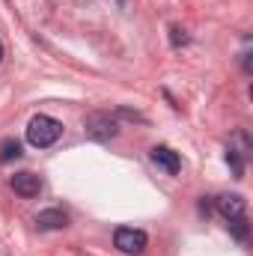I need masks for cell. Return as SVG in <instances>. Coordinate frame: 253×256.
<instances>
[{
	"label": "cell",
	"mask_w": 253,
	"mask_h": 256,
	"mask_svg": "<svg viewBox=\"0 0 253 256\" xmlns=\"http://www.w3.org/2000/svg\"><path fill=\"white\" fill-rule=\"evenodd\" d=\"M15 158H21V143H18L15 137H6V140L0 143V164H9V161H15Z\"/></svg>",
	"instance_id": "9c48e42d"
},
{
	"label": "cell",
	"mask_w": 253,
	"mask_h": 256,
	"mask_svg": "<svg viewBox=\"0 0 253 256\" xmlns=\"http://www.w3.org/2000/svg\"><path fill=\"white\" fill-rule=\"evenodd\" d=\"M60 134H63V126H60L54 116L39 114V116H33L30 126H27V143L36 146V149H48V146H54V143L60 140Z\"/></svg>",
	"instance_id": "6da1fadb"
},
{
	"label": "cell",
	"mask_w": 253,
	"mask_h": 256,
	"mask_svg": "<svg viewBox=\"0 0 253 256\" xmlns=\"http://www.w3.org/2000/svg\"><path fill=\"white\" fill-rule=\"evenodd\" d=\"M170 33H173V36H170V39H173V45H176V48H179V45H185V42H188V36H185V30H179V27H173V30H170Z\"/></svg>",
	"instance_id": "8fae6325"
},
{
	"label": "cell",
	"mask_w": 253,
	"mask_h": 256,
	"mask_svg": "<svg viewBox=\"0 0 253 256\" xmlns=\"http://www.w3.org/2000/svg\"><path fill=\"white\" fill-rule=\"evenodd\" d=\"M12 191L30 200V196H39L42 182H39V176H33V173H15V176H12Z\"/></svg>",
	"instance_id": "5b68a950"
},
{
	"label": "cell",
	"mask_w": 253,
	"mask_h": 256,
	"mask_svg": "<svg viewBox=\"0 0 253 256\" xmlns=\"http://www.w3.org/2000/svg\"><path fill=\"white\" fill-rule=\"evenodd\" d=\"M114 242H116V248L122 250L126 256H140L146 250V232L143 230H131V226H122V230H116V236H114Z\"/></svg>",
	"instance_id": "277c9868"
},
{
	"label": "cell",
	"mask_w": 253,
	"mask_h": 256,
	"mask_svg": "<svg viewBox=\"0 0 253 256\" xmlns=\"http://www.w3.org/2000/svg\"><path fill=\"white\" fill-rule=\"evenodd\" d=\"M84 131H86V137H92V140H110V137L120 134V122H116L110 114H90V116L84 120Z\"/></svg>",
	"instance_id": "7a4b0ae2"
},
{
	"label": "cell",
	"mask_w": 253,
	"mask_h": 256,
	"mask_svg": "<svg viewBox=\"0 0 253 256\" xmlns=\"http://www.w3.org/2000/svg\"><path fill=\"white\" fill-rule=\"evenodd\" d=\"M0 60H3V42H0Z\"/></svg>",
	"instance_id": "7c38bea8"
},
{
	"label": "cell",
	"mask_w": 253,
	"mask_h": 256,
	"mask_svg": "<svg viewBox=\"0 0 253 256\" xmlns=\"http://www.w3.org/2000/svg\"><path fill=\"white\" fill-rule=\"evenodd\" d=\"M248 155H250V140H248L244 131H238V134L230 140V146H226V164L232 167L236 179L244 176V158H248Z\"/></svg>",
	"instance_id": "3957f363"
},
{
	"label": "cell",
	"mask_w": 253,
	"mask_h": 256,
	"mask_svg": "<svg viewBox=\"0 0 253 256\" xmlns=\"http://www.w3.org/2000/svg\"><path fill=\"white\" fill-rule=\"evenodd\" d=\"M152 161H155L158 167H164L170 176H176V173L182 170V161H179V155H176L170 146H155V149H152Z\"/></svg>",
	"instance_id": "8992f818"
},
{
	"label": "cell",
	"mask_w": 253,
	"mask_h": 256,
	"mask_svg": "<svg viewBox=\"0 0 253 256\" xmlns=\"http://www.w3.org/2000/svg\"><path fill=\"white\" fill-rule=\"evenodd\" d=\"M226 226H230V232H232L238 242L248 238V218H244V214H238V218H226Z\"/></svg>",
	"instance_id": "30bf717a"
},
{
	"label": "cell",
	"mask_w": 253,
	"mask_h": 256,
	"mask_svg": "<svg viewBox=\"0 0 253 256\" xmlns=\"http://www.w3.org/2000/svg\"><path fill=\"white\" fill-rule=\"evenodd\" d=\"M218 212L224 218H238V214H244V200L238 194H224V196H218Z\"/></svg>",
	"instance_id": "ba28073f"
},
{
	"label": "cell",
	"mask_w": 253,
	"mask_h": 256,
	"mask_svg": "<svg viewBox=\"0 0 253 256\" xmlns=\"http://www.w3.org/2000/svg\"><path fill=\"white\" fill-rule=\"evenodd\" d=\"M36 224H39V230H63V226H68V218L60 208H45V212H39Z\"/></svg>",
	"instance_id": "52a82bcc"
}]
</instances>
